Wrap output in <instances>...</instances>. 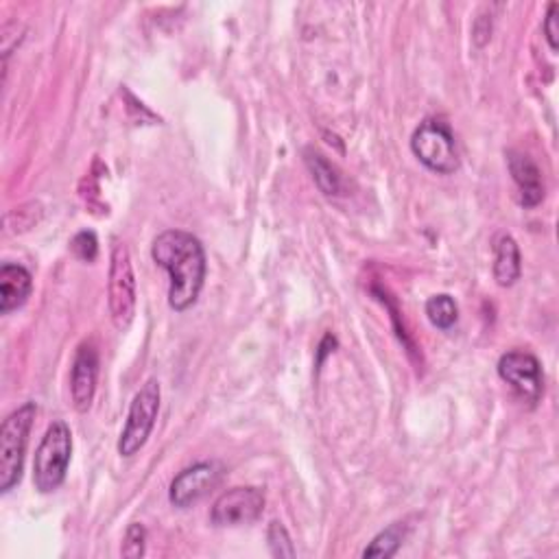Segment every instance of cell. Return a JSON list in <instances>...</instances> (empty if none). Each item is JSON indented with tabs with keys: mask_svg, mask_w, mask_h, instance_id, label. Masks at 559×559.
Instances as JSON below:
<instances>
[{
	"mask_svg": "<svg viewBox=\"0 0 559 559\" xmlns=\"http://www.w3.org/2000/svg\"><path fill=\"white\" fill-rule=\"evenodd\" d=\"M34 291V276L27 267L5 263L0 267V313L10 315L27 304Z\"/></svg>",
	"mask_w": 559,
	"mask_h": 559,
	"instance_id": "8fae6325",
	"label": "cell"
},
{
	"mask_svg": "<svg viewBox=\"0 0 559 559\" xmlns=\"http://www.w3.org/2000/svg\"><path fill=\"white\" fill-rule=\"evenodd\" d=\"M267 539H269V548H271L274 557H295V546H293L291 535H289V531L282 522L274 520L269 524Z\"/></svg>",
	"mask_w": 559,
	"mask_h": 559,
	"instance_id": "e0dca14e",
	"label": "cell"
},
{
	"mask_svg": "<svg viewBox=\"0 0 559 559\" xmlns=\"http://www.w3.org/2000/svg\"><path fill=\"white\" fill-rule=\"evenodd\" d=\"M160 398H162V392L155 379H149L138 390V394L129 405L127 422L118 440L120 457H134L147 444L160 414Z\"/></svg>",
	"mask_w": 559,
	"mask_h": 559,
	"instance_id": "8992f818",
	"label": "cell"
},
{
	"mask_svg": "<svg viewBox=\"0 0 559 559\" xmlns=\"http://www.w3.org/2000/svg\"><path fill=\"white\" fill-rule=\"evenodd\" d=\"M414 155L433 173L453 175L459 170V151L450 127L437 118H427L411 136Z\"/></svg>",
	"mask_w": 559,
	"mask_h": 559,
	"instance_id": "5b68a950",
	"label": "cell"
},
{
	"mask_svg": "<svg viewBox=\"0 0 559 559\" xmlns=\"http://www.w3.org/2000/svg\"><path fill=\"white\" fill-rule=\"evenodd\" d=\"M144 548H147V529L138 522L129 524V529L125 533V539H123L120 555L127 557V559H138V557L144 555Z\"/></svg>",
	"mask_w": 559,
	"mask_h": 559,
	"instance_id": "ac0fdd59",
	"label": "cell"
},
{
	"mask_svg": "<svg viewBox=\"0 0 559 559\" xmlns=\"http://www.w3.org/2000/svg\"><path fill=\"white\" fill-rule=\"evenodd\" d=\"M405 535H407L405 522H394L392 526H388L369 542V546L363 550V557H385V559L394 557L401 550Z\"/></svg>",
	"mask_w": 559,
	"mask_h": 559,
	"instance_id": "9a60e30c",
	"label": "cell"
},
{
	"mask_svg": "<svg viewBox=\"0 0 559 559\" xmlns=\"http://www.w3.org/2000/svg\"><path fill=\"white\" fill-rule=\"evenodd\" d=\"M542 29H544V38H546L550 51L555 53L557 51V36H559V5L557 3L548 5V12H546Z\"/></svg>",
	"mask_w": 559,
	"mask_h": 559,
	"instance_id": "ffe728a7",
	"label": "cell"
},
{
	"mask_svg": "<svg viewBox=\"0 0 559 559\" xmlns=\"http://www.w3.org/2000/svg\"><path fill=\"white\" fill-rule=\"evenodd\" d=\"M38 416L36 403H25L0 427V492L10 494L23 479L29 435Z\"/></svg>",
	"mask_w": 559,
	"mask_h": 559,
	"instance_id": "7a4b0ae2",
	"label": "cell"
},
{
	"mask_svg": "<svg viewBox=\"0 0 559 559\" xmlns=\"http://www.w3.org/2000/svg\"><path fill=\"white\" fill-rule=\"evenodd\" d=\"M507 164L520 191V204L524 208H535L544 200V181L537 164L529 155L516 151L507 153Z\"/></svg>",
	"mask_w": 559,
	"mask_h": 559,
	"instance_id": "7c38bea8",
	"label": "cell"
},
{
	"mask_svg": "<svg viewBox=\"0 0 559 559\" xmlns=\"http://www.w3.org/2000/svg\"><path fill=\"white\" fill-rule=\"evenodd\" d=\"M427 317L440 330H450L459 319L457 302L448 293H440L429 297L427 302Z\"/></svg>",
	"mask_w": 559,
	"mask_h": 559,
	"instance_id": "2e32d148",
	"label": "cell"
},
{
	"mask_svg": "<svg viewBox=\"0 0 559 559\" xmlns=\"http://www.w3.org/2000/svg\"><path fill=\"white\" fill-rule=\"evenodd\" d=\"M265 511V494L258 487H232L224 492L211 511L215 526H243L256 522Z\"/></svg>",
	"mask_w": 559,
	"mask_h": 559,
	"instance_id": "ba28073f",
	"label": "cell"
},
{
	"mask_svg": "<svg viewBox=\"0 0 559 559\" xmlns=\"http://www.w3.org/2000/svg\"><path fill=\"white\" fill-rule=\"evenodd\" d=\"M107 295H110L107 304H110L112 323L116 326V330L125 332L136 317L138 291H136V276H134V265H131L129 250L120 241H116L112 245Z\"/></svg>",
	"mask_w": 559,
	"mask_h": 559,
	"instance_id": "277c9868",
	"label": "cell"
},
{
	"mask_svg": "<svg viewBox=\"0 0 559 559\" xmlns=\"http://www.w3.org/2000/svg\"><path fill=\"white\" fill-rule=\"evenodd\" d=\"M304 162L308 170L313 173L315 183L319 186V191L328 198H334L341 193V175L339 170L315 149H304Z\"/></svg>",
	"mask_w": 559,
	"mask_h": 559,
	"instance_id": "5bb4252c",
	"label": "cell"
},
{
	"mask_svg": "<svg viewBox=\"0 0 559 559\" xmlns=\"http://www.w3.org/2000/svg\"><path fill=\"white\" fill-rule=\"evenodd\" d=\"M498 377L529 405L542 398V369L539 360L522 350H513L500 356Z\"/></svg>",
	"mask_w": 559,
	"mask_h": 559,
	"instance_id": "9c48e42d",
	"label": "cell"
},
{
	"mask_svg": "<svg viewBox=\"0 0 559 559\" xmlns=\"http://www.w3.org/2000/svg\"><path fill=\"white\" fill-rule=\"evenodd\" d=\"M71 250H73V254H75L79 261H84V263L97 261V256H99V241H97V234L90 232V230L79 232V234L71 241Z\"/></svg>",
	"mask_w": 559,
	"mask_h": 559,
	"instance_id": "d6986e66",
	"label": "cell"
},
{
	"mask_svg": "<svg viewBox=\"0 0 559 559\" xmlns=\"http://www.w3.org/2000/svg\"><path fill=\"white\" fill-rule=\"evenodd\" d=\"M151 256L168 274V306L177 313L195 306L208 274L202 241L191 232L166 230L153 241Z\"/></svg>",
	"mask_w": 559,
	"mask_h": 559,
	"instance_id": "6da1fadb",
	"label": "cell"
},
{
	"mask_svg": "<svg viewBox=\"0 0 559 559\" xmlns=\"http://www.w3.org/2000/svg\"><path fill=\"white\" fill-rule=\"evenodd\" d=\"M522 265H520V250L518 243L509 237L503 234L498 237L494 245V280L498 287H513L516 280L520 278Z\"/></svg>",
	"mask_w": 559,
	"mask_h": 559,
	"instance_id": "4fadbf2b",
	"label": "cell"
},
{
	"mask_svg": "<svg viewBox=\"0 0 559 559\" xmlns=\"http://www.w3.org/2000/svg\"><path fill=\"white\" fill-rule=\"evenodd\" d=\"M226 474L221 461H202L181 470L168 490V500L177 509H189L200 503L208 492H213Z\"/></svg>",
	"mask_w": 559,
	"mask_h": 559,
	"instance_id": "52a82bcc",
	"label": "cell"
},
{
	"mask_svg": "<svg viewBox=\"0 0 559 559\" xmlns=\"http://www.w3.org/2000/svg\"><path fill=\"white\" fill-rule=\"evenodd\" d=\"M99 381V352L92 343H81L71 371V396L79 414H88L97 394Z\"/></svg>",
	"mask_w": 559,
	"mask_h": 559,
	"instance_id": "30bf717a",
	"label": "cell"
},
{
	"mask_svg": "<svg viewBox=\"0 0 559 559\" xmlns=\"http://www.w3.org/2000/svg\"><path fill=\"white\" fill-rule=\"evenodd\" d=\"M71 457H73V433L64 420H55L47 429L36 450V459H34L36 490L42 494H51L60 490V485L66 479Z\"/></svg>",
	"mask_w": 559,
	"mask_h": 559,
	"instance_id": "3957f363",
	"label": "cell"
}]
</instances>
